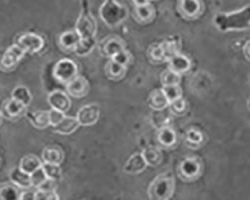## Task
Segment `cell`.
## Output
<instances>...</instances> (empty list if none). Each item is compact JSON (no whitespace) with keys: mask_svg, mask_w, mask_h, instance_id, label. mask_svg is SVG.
<instances>
[{"mask_svg":"<svg viewBox=\"0 0 250 200\" xmlns=\"http://www.w3.org/2000/svg\"><path fill=\"white\" fill-rule=\"evenodd\" d=\"M215 27L221 32L245 30L250 27V5L230 13H219L213 19Z\"/></svg>","mask_w":250,"mask_h":200,"instance_id":"obj_1","label":"cell"},{"mask_svg":"<svg viewBox=\"0 0 250 200\" xmlns=\"http://www.w3.org/2000/svg\"><path fill=\"white\" fill-rule=\"evenodd\" d=\"M174 191V178L171 173L159 174L148 188L149 198L152 200H167Z\"/></svg>","mask_w":250,"mask_h":200,"instance_id":"obj_2","label":"cell"},{"mask_svg":"<svg viewBox=\"0 0 250 200\" xmlns=\"http://www.w3.org/2000/svg\"><path fill=\"white\" fill-rule=\"evenodd\" d=\"M127 8L112 0L106 1L100 8V16L108 26H117L127 18Z\"/></svg>","mask_w":250,"mask_h":200,"instance_id":"obj_3","label":"cell"},{"mask_svg":"<svg viewBox=\"0 0 250 200\" xmlns=\"http://www.w3.org/2000/svg\"><path fill=\"white\" fill-rule=\"evenodd\" d=\"M77 66L70 59H61L53 69V75L59 82L67 84L77 76Z\"/></svg>","mask_w":250,"mask_h":200,"instance_id":"obj_4","label":"cell"},{"mask_svg":"<svg viewBox=\"0 0 250 200\" xmlns=\"http://www.w3.org/2000/svg\"><path fill=\"white\" fill-rule=\"evenodd\" d=\"M202 172V164L198 158H186L181 162L178 168L179 177L184 181H193Z\"/></svg>","mask_w":250,"mask_h":200,"instance_id":"obj_5","label":"cell"},{"mask_svg":"<svg viewBox=\"0 0 250 200\" xmlns=\"http://www.w3.org/2000/svg\"><path fill=\"white\" fill-rule=\"evenodd\" d=\"M178 11L183 18L193 20L201 15L203 5L200 2V0H180L178 4Z\"/></svg>","mask_w":250,"mask_h":200,"instance_id":"obj_6","label":"cell"},{"mask_svg":"<svg viewBox=\"0 0 250 200\" xmlns=\"http://www.w3.org/2000/svg\"><path fill=\"white\" fill-rule=\"evenodd\" d=\"M97 25L95 19L90 14H83L79 17L76 23V31L81 38H92L95 36Z\"/></svg>","mask_w":250,"mask_h":200,"instance_id":"obj_7","label":"cell"},{"mask_svg":"<svg viewBox=\"0 0 250 200\" xmlns=\"http://www.w3.org/2000/svg\"><path fill=\"white\" fill-rule=\"evenodd\" d=\"M25 52H38L42 49L44 45L43 38L34 33H25L19 38L18 43Z\"/></svg>","mask_w":250,"mask_h":200,"instance_id":"obj_8","label":"cell"},{"mask_svg":"<svg viewBox=\"0 0 250 200\" xmlns=\"http://www.w3.org/2000/svg\"><path fill=\"white\" fill-rule=\"evenodd\" d=\"M99 112V107L96 104H88L79 109L76 117L80 125L90 126L97 122Z\"/></svg>","mask_w":250,"mask_h":200,"instance_id":"obj_9","label":"cell"},{"mask_svg":"<svg viewBox=\"0 0 250 200\" xmlns=\"http://www.w3.org/2000/svg\"><path fill=\"white\" fill-rule=\"evenodd\" d=\"M26 52L18 44L10 46L2 56L1 64L4 69H11L17 65Z\"/></svg>","mask_w":250,"mask_h":200,"instance_id":"obj_10","label":"cell"},{"mask_svg":"<svg viewBox=\"0 0 250 200\" xmlns=\"http://www.w3.org/2000/svg\"><path fill=\"white\" fill-rule=\"evenodd\" d=\"M48 102L52 108L61 112H67L70 108L71 102L68 95L60 90H54L48 95Z\"/></svg>","mask_w":250,"mask_h":200,"instance_id":"obj_11","label":"cell"},{"mask_svg":"<svg viewBox=\"0 0 250 200\" xmlns=\"http://www.w3.org/2000/svg\"><path fill=\"white\" fill-rule=\"evenodd\" d=\"M66 85H67V92L75 98L84 97L89 91L88 81L82 76H76Z\"/></svg>","mask_w":250,"mask_h":200,"instance_id":"obj_12","label":"cell"},{"mask_svg":"<svg viewBox=\"0 0 250 200\" xmlns=\"http://www.w3.org/2000/svg\"><path fill=\"white\" fill-rule=\"evenodd\" d=\"M147 162L145 160L142 153L133 154L125 165V171L130 174H137L142 172L147 166Z\"/></svg>","mask_w":250,"mask_h":200,"instance_id":"obj_13","label":"cell"},{"mask_svg":"<svg viewBox=\"0 0 250 200\" xmlns=\"http://www.w3.org/2000/svg\"><path fill=\"white\" fill-rule=\"evenodd\" d=\"M190 66H191V63L189 61V59L179 53L172 56L168 60V68L179 74L188 71Z\"/></svg>","mask_w":250,"mask_h":200,"instance_id":"obj_14","label":"cell"},{"mask_svg":"<svg viewBox=\"0 0 250 200\" xmlns=\"http://www.w3.org/2000/svg\"><path fill=\"white\" fill-rule=\"evenodd\" d=\"M10 180L15 185H17L19 187L27 188V187L32 186L30 174L23 171L20 167L13 168L10 171Z\"/></svg>","mask_w":250,"mask_h":200,"instance_id":"obj_15","label":"cell"},{"mask_svg":"<svg viewBox=\"0 0 250 200\" xmlns=\"http://www.w3.org/2000/svg\"><path fill=\"white\" fill-rule=\"evenodd\" d=\"M79 122L77 117H70V116H65L62 121L57 124L55 127V132L59 134H63V135H68L73 133L79 126Z\"/></svg>","mask_w":250,"mask_h":200,"instance_id":"obj_16","label":"cell"},{"mask_svg":"<svg viewBox=\"0 0 250 200\" xmlns=\"http://www.w3.org/2000/svg\"><path fill=\"white\" fill-rule=\"evenodd\" d=\"M80 39H81V36L75 29L74 31H67V32H64L63 34H61L59 38V43L61 47H63L64 49L74 50L77 44L79 43Z\"/></svg>","mask_w":250,"mask_h":200,"instance_id":"obj_17","label":"cell"},{"mask_svg":"<svg viewBox=\"0 0 250 200\" xmlns=\"http://www.w3.org/2000/svg\"><path fill=\"white\" fill-rule=\"evenodd\" d=\"M26 109V105L21 103L18 100L12 98L7 100L4 105V111L8 118H16L22 115Z\"/></svg>","mask_w":250,"mask_h":200,"instance_id":"obj_18","label":"cell"},{"mask_svg":"<svg viewBox=\"0 0 250 200\" xmlns=\"http://www.w3.org/2000/svg\"><path fill=\"white\" fill-rule=\"evenodd\" d=\"M149 106L154 110H162L169 104L167 97L164 94L163 90L153 91L148 99Z\"/></svg>","mask_w":250,"mask_h":200,"instance_id":"obj_19","label":"cell"},{"mask_svg":"<svg viewBox=\"0 0 250 200\" xmlns=\"http://www.w3.org/2000/svg\"><path fill=\"white\" fill-rule=\"evenodd\" d=\"M29 120L34 127L38 129H44L50 125L49 111H36L31 113L29 115Z\"/></svg>","mask_w":250,"mask_h":200,"instance_id":"obj_20","label":"cell"},{"mask_svg":"<svg viewBox=\"0 0 250 200\" xmlns=\"http://www.w3.org/2000/svg\"><path fill=\"white\" fill-rule=\"evenodd\" d=\"M63 158H64L63 152L57 147H48V148H45L42 152V159L44 162L60 164L62 161H63Z\"/></svg>","mask_w":250,"mask_h":200,"instance_id":"obj_21","label":"cell"},{"mask_svg":"<svg viewBox=\"0 0 250 200\" xmlns=\"http://www.w3.org/2000/svg\"><path fill=\"white\" fill-rule=\"evenodd\" d=\"M41 166H42V162H41V160L37 156H34V155L24 156L21 159V161H20V165H19L20 168L29 174L33 173Z\"/></svg>","mask_w":250,"mask_h":200,"instance_id":"obj_22","label":"cell"},{"mask_svg":"<svg viewBox=\"0 0 250 200\" xmlns=\"http://www.w3.org/2000/svg\"><path fill=\"white\" fill-rule=\"evenodd\" d=\"M157 139L161 145L165 147L172 146L176 141L175 132L169 127H163L157 134Z\"/></svg>","mask_w":250,"mask_h":200,"instance_id":"obj_23","label":"cell"},{"mask_svg":"<svg viewBox=\"0 0 250 200\" xmlns=\"http://www.w3.org/2000/svg\"><path fill=\"white\" fill-rule=\"evenodd\" d=\"M142 154L148 165L155 166L162 161V152L157 147H147L146 149H144Z\"/></svg>","mask_w":250,"mask_h":200,"instance_id":"obj_24","label":"cell"},{"mask_svg":"<svg viewBox=\"0 0 250 200\" xmlns=\"http://www.w3.org/2000/svg\"><path fill=\"white\" fill-rule=\"evenodd\" d=\"M135 13L141 22H149L155 16V10L149 3L136 6Z\"/></svg>","mask_w":250,"mask_h":200,"instance_id":"obj_25","label":"cell"},{"mask_svg":"<svg viewBox=\"0 0 250 200\" xmlns=\"http://www.w3.org/2000/svg\"><path fill=\"white\" fill-rule=\"evenodd\" d=\"M95 46V39L92 38H81L79 43L75 47L74 51L79 56H85L89 54Z\"/></svg>","mask_w":250,"mask_h":200,"instance_id":"obj_26","label":"cell"},{"mask_svg":"<svg viewBox=\"0 0 250 200\" xmlns=\"http://www.w3.org/2000/svg\"><path fill=\"white\" fill-rule=\"evenodd\" d=\"M12 98L18 100V101L23 103L26 106L30 104L31 100H32V96H31L30 91L24 86L15 87L12 91Z\"/></svg>","mask_w":250,"mask_h":200,"instance_id":"obj_27","label":"cell"},{"mask_svg":"<svg viewBox=\"0 0 250 200\" xmlns=\"http://www.w3.org/2000/svg\"><path fill=\"white\" fill-rule=\"evenodd\" d=\"M125 71H126V66H123V65L115 62L114 60H111L106 68L108 77L111 79H114V80H118V79L122 78L125 74Z\"/></svg>","mask_w":250,"mask_h":200,"instance_id":"obj_28","label":"cell"},{"mask_svg":"<svg viewBox=\"0 0 250 200\" xmlns=\"http://www.w3.org/2000/svg\"><path fill=\"white\" fill-rule=\"evenodd\" d=\"M123 49H124L123 43L120 41L119 39H116V38L108 40V41L105 43V45H104V47H103L104 54L111 57V58L115 54H117L118 52L122 51Z\"/></svg>","mask_w":250,"mask_h":200,"instance_id":"obj_29","label":"cell"},{"mask_svg":"<svg viewBox=\"0 0 250 200\" xmlns=\"http://www.w3.org/2000/svg\"><path fill=\"white\" fill-rule=\"evenodd\" d=\"M148 57H149L151 62L156 63V64H159L164 61H167V60H166L165 54L163 52L161 44L151 45L150 48L148 49Z\"/></svg>","mask_w":250,"mask_h":200,"instance_id":"obj_30","label":"cell"},{"mask_svg":"<svg viewBox=\"0 0 250 200\" xmlns=\"http://www.w3.org/2000/svg\"><path fill=\"white\" fill-rule=\"evenodd\" d=\"M180 74L176 73L169 68L161 74V82L163 85H176L180 82Z\"/></svg>","mask_w":250,"mask_h":200,"instance_id":"obj_31","label":"cell"},{"mask_svg":"<svg viewBox=\"0 0 250 200\" xmlns=\"http://www.w3.org/2000/svg\"><path fill=\"white\" fill-rule=\"evenodd\" d=\"M164 94L167 97L169 103L174 101V100L178 99L182 95V90L178 84L176 85H163L162 88Z\"/></svg>","mask_w":250,"mask_h":200,"instance_id":"obj_32","label":"cell"},{"mask_svg":"<svg viewBox=\"0 0 250 200\" xmlns=\"http://www.w3.org/2000/svg\"><path fill=\"white\" fill-rule=\"evenodd\" d=\"M42 169L44 170L48 179L58 180L61 178V169L59 167V164L44 162L42 163Z\"/></svg>","mask_w":250,"mask_h":200,"instance_id":"obj_33","label":"cell"},{"mask_svg":"<svg viewBox=\"0 0 250 200\" xmlns=\"http://www.w3.org/2000/svg\"><path fill=\"white\" fill-rule=\"evenodd\" d=\"M0 198L5 200H16L20 198L19 191L13 185H3L0 188Z\"/></svg>","mask_w":250,"mask_h":200,"instance_id":"obj_34","label":"cell"},{"mask_svg":"<svg viewBox=\"0 0 250 200\" xmlns=\"http://www.w3.org/2000/svg\"><path fill=\"white\" fill-rule=\"evenodd\" d=\"M30 177H31V184H32V186L37 187V188L40 185H42L47 180V176H46L44 170L42 169V166H41L40 168H38L33 173H31Z\"/></svg>","mask_w":250,"mask_h":200,"instance_id":"obj_35","label":"cell"},{"mask_svg":"<svg viewBox=\"0 0 250 200\" xmlns=\"http://www.w3.org/2000/svg\"><path fill=\"white\" fill-rule=\"evenodd\" d=\"M161 46H162L163 52L165 54V57H166V60H167V61L172 56L179 53L177 44L173 41H165V42L161 43Z\"/></svg>","mask_w":250,"mask_h":200,"instance_id":"obj_36","label":"cell"},{"mask_svg":"<svg viewBox=\"0 0 250 200\" xmlns=\"http://www.w3.org/2000/svg\"><path fill=\"white\" fill-rule=\"evenodd\" d=\"M170 111L176 115H182L186 111V102L181 97L169 103Z\"/></svg>","mask_w":250,"mask_h":200,"instance_id":"obj_37","label":"cell"},{"mask_svg":"<svg viewBox=\"0 0 250 200\" xmlns=\"http://www.w3.org/2000/svg\"><path fill=\"white\" fill-rule=\"evenodd\" d=\"M65 113L64 112H61L57 109H54L52 108L50 111H49V120H50V125L52 126H56L57 124H59L62 119H63L65 117Z\"/></svg>","mask_w":250,"mask_h":200,"instance_id":"obj_38","label":"cell"},{"mask_svg":"<svg viewBox=\"0 0 250 200\" xmlns=\"http://www.w3.org/2000/svg\"><path fill=\"white\" fill-rule=\"evenodd\" d=\"M112 60H114L115 62H117L123 66H126L130 62V54L126 50L123 49L122 51L115 54L112 57Z\"/></svg>","mask_w":250,"mask_h":200,"instance_id":"obj_39","label":"cell"},{"mask_svg":"<svg viewBox=\"0 0 250 200\" xmlns=\"http://www.w3.org/2000/svg\"><path fill=\"white\" fill-rule=\"evenodd\" d=\"M58 198L59 196L55 193V191H45L38 189L35 192V200H55Z\"/></svg>","mask_w":250,"mask_h":200,"instance_id":"obj_40","label":"cell"},{"mask_svg":"<svg viewBox=\"0 0 250 200\" xmlns=\"http://www.w3.org/2000/svg\"><path fill=\"white\" fill-rule=\"evenodd\" d=\"M201 134L196 130H191L188 132V140L194 143H199L201 141Z\"/></svg>","mask_w":250,"mask_h":200,"instance_id":"obj_41","label":"cell"},{"mask_svg":"<svg viewBox=\"0 0 250 200\" xmlns=\"http://www.w3.org/2000/svg\"><path fill=\"white\" fill-rule=\"evenodd\" d=\"M21 200H33L35 199V193L32 191H26V192H22L20 194V198Z\"/></svg>","mask_w":250,"mask_h":200,"instance_id":"obj_42","label":"cell"},{"mask_svg":"<svg viewBox=\"0 0 250 200\" xmlns=\"http://www.w3.org/2000/svg\"><path fill=\"white\" fill-rule=\"evenodd\" d=\"M243 54L248 61H250V40L243 47Z\"/></svg>","mask_w":250,"mask_h":200,"instance_id":"obj_43","label":"cell"},{"mask_svg":"<svg viewBox=\"0 0 250 200\" xmlns=\"http://www.w3.org/2000/svg\"><path fill=\"white\" fill-rule=\"evenodd\" d=\"M133 2L136 6H139V5H144V4L149 3V0H133Z\"/></svg>","mask_w":250,"mask_h":200,"instance_id":"obj_44","label":"cell"},{"mask_svg":"<svg viewBox=\"0 0 250 200\" xmlns=\"http://www.w3.org/2000/svg\"><path fill=\"white\" fill-rule=\"evenodd\" d=\"M1 122H2V113L0 112V124H1Z\"/></svg>","mask_w":250,"mask_h":200,"instance_id":"obj_45","label":"cell"}]
</instances>
